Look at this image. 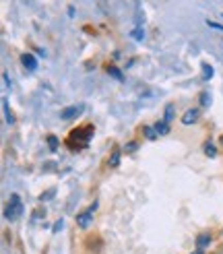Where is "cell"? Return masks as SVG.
Instances as JSON below:
<instances>
[{"label": "cell", "mask_w": 223, "mask_h": 254, "mask_svg": "<svg viewBox=\"0 0 223 254\" xmlns=\"http://www.w3.org/2000/svg\"><path fill=\"white\" fill-rule=\"evenodd\" d=\"M83 110H85L83 104H79V106H68V108H64V110L60 112V118H62V120H72V118L81 116Z\"/></svg>", "instance_id": "cell-3"}, {"label": "cell", "mask_w": 223, "mask_h": 254, "mask_svg": "<svg viewBox=\"0 0 223 254\" xmlns=\"http://www.w3.org/2000/svg\"><path fill=\"white\" fill-rule=\"evenodd\" d=\"M21 62H23L25 70H29V72H33V70L37 68V60H35L33 54H23V56H21Z\"/></svg>", "instance_id": "cell-5"}, {"label": "cell", "mask_w": 223, "mask_h": 254, "mask_svg": "<svg viewBox=\"0 0 223 254\" xmlns=\"http://www.w3.org/2000/svg\"><path fill=\"white\" fill-rule=\"evenodd\" d=\"M192 254H203V250H196V252H192Z\"/></svg>", "instance_id": "cell-22"}, {"label": "cell", "mask_w": 223, "mask_h": 254, "mask_svg": "<svg viewBox=\"0 0 223 254\" xmlns=\"http://www.w3.org/2000/svg\"><path fill=\"white\" fill-rule=\"evenodd\" d=\"M108 72H110V74H112V77H114V79L122 81V72H120L118 68H114V66H110V68H108Z\"/></svg>", "instance_id": "cell-15"}, {"label": "cell", "mask_w": 223, "mask_h": 254, "mask_svg": "<svg viewBox=\"0 0 223 254\" xmlns=\"http://www.w3.org/2000/svg\"><path fill=\"white\" fill-rule=\"evenodd\" d=\"M48 143H50V149H52V151L58 149V138L56 136H48Z\"/></svg>", "instance_id": "cell-17"}, {"label": "cell", "mask_w": 223, "mask_h": 254, "mask_svg": "<svg viewBox=\"0 0 223 254\" xmlns=\"http://www.w3.org/2000/svg\"><path fill=\"white\" fill-rule=\"evenodd\" d=\"M153 128L157 130V134H167V132H169V126H167V122H164V120L157 122V124L153 126Z\"/></svg>", "instance_id": "cell-8"}, {"label": "cell", "mask_w": 223, "mask_h": 254, "mask_svg": "<svg viewBox=\"0 0 223 254\" xmlns=\"http://www.w3.org/2000/svg\"><path fill=\"white\" fill-rule=\"evenodd\" d=\"M2 106H4V114H6V122L12 124V122H15V118H12V114H10V110H8V101H6V99L2 101Z\"/></svg>", "instance_id": "cell-11"}, {"label": "cell", "mask_w": 223, "mask_h": 254, "mask_svg": "<svg viewBox=\"0 0 223 254\" xmlns=\"http://www.w3.org/2000/svg\"><path fill=\"white\" fill-rule=\"evenodd\" d=\"M132 37H134V40H139V42H141V40H143V37H145V31H143L141 27H136V29L132 31Z\"/></svg>", "instance_id": "cell-16"}, {"label": "cell", "mask_w": 223, "mask_h": 254, "mask_svg": "<svg viewBox=\"0 0 223 254\" xmlns=\"http://www.w3.org/2000/svg\"><path fill=\"white\" fill-rule=\"evenodd\" d=\"M21 213H23V202H21L19 194H10V200H8V205L4 209V217L15 221V219L21 217Z\"/></svg>", "instance_id": "cell-2"}, {"label": "cell", "mask_w": 223, "mask_h": 254, "mask_svg": "<svg viewBox=\"0 0 223 254\" xmlns=\"http://www.w3.org/2000/svg\"><path fill=\"white\" fill-rule=\"evenodd\" d=\"M93 126H83V128H77L72 134H70V138H68V145H70V149H83V147H87L89 145V141H91V136H93Z\"/></svg>", "instance_id": "cell-1"}, {"label": "cell", "mask_w": 223, "mask_h": 254, "mask_svg": "<svg viewBox=\"0 0 223 254\" xmlns=\"http://www.w3.org/2000/svg\"><path fill=\"white\" fill-rule=\"evenodd\" d=\"M118 161H120V151H114V153H112V157H110V166H112V168H116V166H118Z\"/></svg>", "instance_id": "cell-12"}, {"label": "cell", "mask_w": 223, "mask_h": 254, "mask_svg": "<svg viewBox=\"0 0 223 254\" xmlns=\"http://www.w3.org/2000/svg\"><path fill=\"white\" fill-rule=\"evenodd\" d=\"M205 153H207L209 157H215V155H217V151H215L213 143H207V145H205Z\"/></svg>", "instance_id": "cell-13"}, {"label": "cell", "mask_w": 223, "mask_h": 254, "mask_svg": "<svg viewBox=\"0 0 223 254\" xmlns=\"http://www.w3.org/2000/svg\"><path fill=\"white\" fill-rule=\"evenodd\" d=\"M95 207H97V205H91L89 209L83 211L79 217H77V223H79L81 227H89V223H91V219H93V211H95Z\"/></svg>", "instance_id": "cell-4"}, {"label": "cell", "mask_w": 223, "mask_h": 254, "mask_svg": "<svg viewBox=\"0 0 223 254\" xmlns=\"http://www.w3.org/2000/svg\"><path fill=\"white\" fill-rule=\"evenodd\" d=\"M207 25H209V27H213V29L223 31V25H219V23H215V21H207Z\"/></svg>", "instance_id": "cell-19"}, {"label": "cell", "mask_w": 223, "mask_h": 254, "mask_svg": "<svg viewBox=\"0 0 223 254\" xmlns=\"http://www.w3.org/2000/svg\"><path fill=\"white\" fill-rule=\"evenodd\" d=\"M198 120V110H188L182 116V124H186V126H190V124H194Z\"/></svg>", "instance_id": "cell-6"}, {"label": "cell", "mask_w": 223, "mask_h": 254, "mask_svg": "<svg viewBox=\"0 0 223 254\" xmlns=\"http://www.w3.org/2000/svg\"><path fill=\"white\" fill-rule=\"evenodd\" d=\"M143 130H145L147 138H151V141H153V138L157 136V130H155V128H151V126H145V128H143Z\"/></svg>", "instance_id": "cell-14"}, {"label": "cell", "mask_w": 223, "mask_h": 254, "mask_svg": "<svg viewBox=\"0 0 223 254\" xmlns=\"http://www.w3.org/2000/svg\"><path fill=\"white\" fill-rule=\"evenodd\" d=\"M62 225H64V221H62V219H60V221H56V223H54V232H56V234H58V232H60V230H62Z\"/></svg>", "instance_id": "cell-20"}, {"label": "cell", "mask_w": 223, "mask_h": 254, "mask_svg": "<svg viewBox=\"0 0 223 254\" xmlns=\"http://www.w3.org/2000/svg\"><path fill=\"white\" fill-rule=\"evenodd\" d=\"M201 104H203V106H209V104H211V95H209V93H203V95H201Z\"/></svg>", "instance_id": "cell-18"}, {"label": "cell", "mask_w": 223, "mask_h": 254, "mask_svg": "<svg viewBox=\"0 0 223 254\" xmlns=\"http://www.w3.org/2000/svg\"><path fill=\"white\" fill-rule=\"evenodd\" d=\"M126 151H128V153L136 151V143H134V141H132V143H128V145H126Z\"/></svg>", "instance_id": "cell-21"}, {"label": "cell", "mask_w": 223, "mask_h": 254, "mask_svg": "<svg viewBox=\"0 0 223 254\" xmlns=\"http://www.w3.org/2000/svg\"><path fill=\"white\" fill-rule=\"evenodd\" d=\"M173 118V104H167L166 106V116H164V122H169Z\"/></svg>", "instance_id": "cell-10"}, {"label": "cell", "mask_w": 223, "mask_h": 254, "mask_svg": "<svg viewBox=\"0 0 223 254\" xmlns=\"http://www.w3.org/2000/svg\"><path fill=\"white\" fill-rule=\"evenodd\" d=\"M209 244H211V236H209V234H201V236L196 238V246H198V250H205Z\"/></svg>", "instance_id": "cell-7"}, {"label": "cell", "mask_w": 223, "mask_h": 254, "mask_svg": "<svg viewBox=\"0 0 223 254\" xmlns=\"http://www.w3.org/2000/svg\"><path fill=\"white\" fill-rule=\"evenodd\" d=\"M211 77H213V66H211V64H203V79L209 81Z\"/></svg>", "instance_id": "cell-9"}]
</instances>
